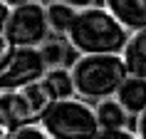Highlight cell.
<instances>
[{
  "label": "cell",
  "instance_id": "cell-1",
  "mask_svg": "<svg viewBox=\"0 0 146 139\" xmlns=\"http://www.w3.org/2000/svg\"><path fill=\"white\" fill-rule=\"evenodd\" d=\"M129 37L131 35L104 5L79 10L64 35L69 47L79 52V57L82 55H121Z\"/></svg>",
  "mask_w": 146,
  "mask_h": 139
},
{
  "label": "cell",
  "instance_id": "cell-2",
  "mask_svg": "<svg viewBox=\"0 0 146 139\" xmlns=\"http://www.w3.org/2000/svg\"><path fill=\"white\" fill-rule=\"evenodd\" d=\"M69 70L77 97L89 104L116 97L119 87L129 77L121 55H82L72 62Z\"/></svg>",
  "mask_w": 146,
  "mask_h": 139
},
{
  "label": "cell",
  "instance_id": "cell-3",
  "mask_svg": "<svg viewBox=\"0 0 146 139\" xmlns=\"http://www.w3.org/2000/svg\"><path fill=\"white\" fill-rule=\"evenodd\" d=\"M40 127L50 134V139H97L102 134L94 104L79 97L54 102L42 114Z\"/></svg>",
  "mask_w": 146,
  "mask_h": 139
},
{
  "label": "cell",
  "instance_id": "cell-4",
  "mask_svg": "<svg viewBox=\"0 0 146 139\" xmlns=\"http://www.w3.org/2000/svg\"><path fill=\"white\" fill-rule=\"evenodd\" d=\"M3 37L8 40L15 50H25V47L40 50L47 40L52 37L45 5L40 0H35V3H27L23 8L10 10V17H8Z\"/></svg>",
  "mask_w": 146,
  "mask_h": 139
},
{
  "label": "cell",
  "instance_id": "cell-5",
  "mask_svg": "<svg viewBox=\"0 0 146 139\" xmlns=\"http://www.w3.org/2000/svg\"><path fill=\"white\" fill-rule=\"evenodd\" d=\"M45 72H47V65L40 50H35V47L15 50L13 62L0 75V92H20L25 87L40 82L45 77Z\"/></svg>",
  "mask_w": 146,
  "mask_h": 139
},
{
  "label": "cell",
  "instance_id": "cell-6",
  "mask_svg": "<svg viewBox=\"0 0 146 139\" xmlns=\"http://www.w3.org/2000/svg\"><path fill=\"white\" fill-rule=\"evenodd\" d=\"M0 124L8 127L13 134L23 127L30 124H40L35 109L30 107V102L25 97V92H0Z\"/></svg>",
  "mask_w": 146,
  "mask_h": 139
},
{
  "label": "cell",
  "instance_id": "cell-7",
  "mask_svg": "<svg viewBox=\"0 0 146 139\" xmlns=\"http://www.w3.org/2000/svg\"><path fill=\"white\" fill-rule=\"evenodd\" d=\"M104 8L121 23L129 35L146 30V0H104Z\"/></svg>",
  "mask_w": 146,
  "mask_h": 139
},
{
  "label": "cell",
  "instance_id": "cell-8",
  "mask_svg": "<svg viewBox=\"0 0 146 139\" xmlns=\"http://www.w3.org/2000/svg\"><path fill=\"white\" fill-rule=\"evenodd\" d=\"M45 92L50 94V100L54 102H64V100H72L77 97V90H74V80H72V70L69 67H54V70H47L45 77L40 80Z\"/></svg>",
  "mask_w": 146,
  "mask_h": 139
},
{
  "label": "cell",
  "instance_id": "cell-9",
  "mask_svg": "<svg viewBox=\"0 0 146 139\" xmlns=\"http://www.w3.org/2000/svg\"><path fill=\"white\" fill-rule=\"evenodd\" d=\"M116 102L126 109L129 117L136 119L146 109V80L129 75V77L124 80V85L119 87V92H116Z\"/></svg>",
  "mask_w": 146,
  "mask_h": 139
},
{
  "label": "cell",
  "instance_id": "cell-10",
  "mask_svg": "<svg viewBox=\"0 0 146 139\" xmlns=\"http://www.w3.org/2000/svg\"><path fill=\"white\" fill-rule=\"evenodd\" d=\"M121 57H124V65H126L131 77L146 80V30L131 35L126 47H124V52H121Z\"/></svg>",
  "mask_w": 146,
  "mask_h": 139
},
{
  "label": "cell",
  "instance_id": "cell-11",
  "mask_svg": "<svg viewBox=\"0 0 146 139\" xmlns=\"http://www.w3.org/2000/svg\"><path fill=\"white\" fill-rule=\"evenodd\" d=\"M94 112H97V122H99L102 132H107V129H126V127H129L131 117L126 114V109L116 102V97L97 102V104H94Z\"/></svg>",
  "mask_w": 146,
  "mask_h": 139
},
{
  "label": "cell",
  "instance_id": "cell-12",
  "mask_svg": "<svg viewBox=\"0 0 146 139\" xmlns=\"http://www.w3.org/2000/svg\"><path fill=\"white\" fill-rule=\"evenodd\" d=\"M47 10V23H50V30H52V35H57V37H64L69 30V25L74 23V15H77L79 10L69 8V5H64V3H57V0H50L45 5Z\"/></svg>",
  "mask_w": 146,
  "mask_h": 139
},
{
  "label": "cell",
  "instance_id": "cell-13",
  "mask_svg": "<svg viewBox=\"0 0 146 139\" xmlns=\"http://www.w3.org/2000/svg\"><path fill=\"white\" fill-rule=\"evenodd\" d=\"M69 42L64 37H52L47 40L45 45L40 47V55H42V60H45L47 70H54V67H67V57H69Z\"/></svg>",
  "mask_w": 146,
  "mask_h": 139
},
{
  "label": "cell",
  "instance_id": "cell-14",
  "mask_svg": "<svg viewBox=\"0 0 146 139\" xmlns=\"http://www.w3.org/2000/svg\"><path fill=\"white\" fill-rule=\"evenodd\" d=\"M13 139H50V134H47L40 124H30V127L17 129L15 134H13Z\"/></svg>",
  "mask_w": 146,
  "mask_h": 139
},
{
  "label": "cell",
  "instance_id": "cell-15",
  "mask_svg": "<svg viewBox=\"0 0 146 139\" xmlns=\"http://www.w3.org/2000/svg\"><path fill=\"white\" fill-rule=\"evenodd\" d=\"M13 57H15V47L10 45L3 35H0V75H3V72H5V67L13 62Z\"/></svg>",
  "mask_w": 146,
  "mask_h": 139
},
{
  "label": "cell",
  "instance_id": "cell-16",
  "mask_svg": "<svg viewBox=\"0 0 146 139\" xmlns=\"http://www.w3.org/2000/svg\"><path fill=\"white\" fill-rule=\"evenodd\" d=\"M97 139H139V137L134 129L126 127V129H107V132H102Z\"/></svg>",
  "mask_w": 146,
  "mask_h": 139
},
{
  "label": "cell",
  "instance_id": "cell-17",
  "mask_svg": "<svg viewBox=\"0 0 146 139\" xmlns=\"http://www.w3.org/2000/svg\"><path fill=\"white\" fill-rule=\"evenodd\" d=\"M57 3H64V5H69L74 10H87V8H97L99 0H57Z\"/></svg>",
  "mask_w": 146,
  "mask_h": 139
},
{
  "label": "cell",
  "instance_id": "cell-18",
  "mask_svg": "<svg viewBox=\"0 0 146 139\" xmlns=\"http://www.w3.org/2000/svg\"><path fill=\"white\" fill-rule=\"evenodd\" d=\"M134 132H136V137H139V139H146V109H144V112H141V114L136 117Z\"/></svg>",
  "mask_w": 146,
  "mask_h": 139
},
{
  "label": "cell",
  "instance_id": "cell-19",
  "mask_svg": "<svg viewBox=\"0 0 146 139\" xmlns=\"http://www.w3.org/2000/svg\"><path fill=\"white\" fill-rule=\"evenodd\" d=\"M8 17H10V8L5 3H0V35L5 32V25H8Z\"/></svg>",
  "mask_w": 146,
  "mask_h": 139
},
{
  "label": "cell",
  "instance_id": "cell-20",
  "mask_svg": "<svg viewBox=\"0 0 146 139\" xmlns=\"http://www.w3.org/2000/svg\"><path fill=\"white\" fill-rule=\"evenodd\" d=\"M0 3H5L10 10H15V8H23V5H27V3H35V0H0Z\"/></svg>",
  "mask_w": 146,
  "mask_h": 139
},
{
  "label": "cell",
  "instance_id": "cell-21",
  "mask_svg": "<svg viewBox=\"0 0 146 139\" xmlns=\"http://www.w3.org/2000/svg\"><path fill=\"white\" fill-rule=\"evenodd\" d=\"M0 139H13V132L8 127H3V124H0Z\"/></svg>",
  "mask_w": 146,
  "mask_h": 139
}]
</instances>
